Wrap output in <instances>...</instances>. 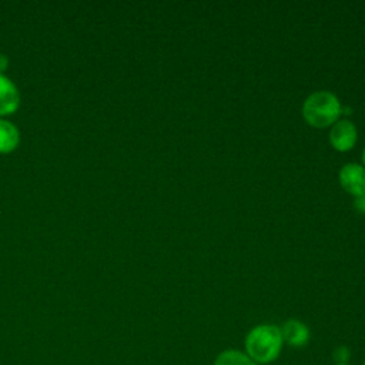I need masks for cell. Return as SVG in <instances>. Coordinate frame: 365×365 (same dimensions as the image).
Listing matches in <instances>:
<instances>
[{
  "mask_svg": "<svg viewBox=\"0 0 365 365\" xmlns=\"http://www.w3.org/2000/svg\"><path fill=\"white\" fill-rule=\"evenodd\" d=\"M19 141L20 134L17 127L7 120H0V153L13 151Z\"/></svg>",
  "mask_w": 365,
  "mask_h": 365,
  "instance_id": "cell-7",
  "label": "cell"
},
{
  "mask_svg": "<svg viewBox=\"0 0 365 365\" xmlns=\"http://www.w3.org/2000/svg\"><path fill=\"white\" fill-rule=\"evenodd\" d=\"M352 356L351 348L346 345H338L332 349V359L335 365H348Z\"/></svg>",
  "mask_w": 365,
  "mask_h": 365,
  "instance_id": "cell-9",
  "label": "cell"
},
{
  "mask_svg": "<svg viewBox=\"0 0 365 365\" xmlns=\"http://www.w3.org/2000/svg\"><path fill=\"white\" fill-rule=\"evenodd\" d=\"M281 335H282V341L284 344H287L291 348L299 349L308 345L309 339H311V331L309 327L295 318L287 319L281 327Z\"/></svg>",
  "mask_w": 365,
  "mask_h": 365,
  "instance_id": "cell-5",
  "label": "cell"
},
{
  "mask_svg": "<svg viewBox=\"0 0 365 365\" xmlns=\"http://www.w3.org/2000/svg\"><path fill=\"white\" fill-rule=\"evenodd\" d=\"M339 182L342 188L355 197L365 195V167L356 163H348L339 170Z\"/></svg>",
  "mask_w": 365,
  "mask_h": 365,
  "instance_id": "cell-3",
  "label": "cell"
},
{
  "mask_svg": "<svg viewBox=\"0 0 365 365\" xmlns=\"http://www.w3.org/2000/svg\"><path fill=\"white\" fill-rule=\"evenodd\" d=\"M362 365H365V359H364V362H362Z\"/></svg>",
  "mask_w": 365,
  "mask_h": 365,
  "instance_id": "cell-13",
  "label": "cell"
},
{
  "mask_svg": "<svg viewBox=\"0 0 365 365\" xmlns=\"http://www.w3.org/2000/svg\"><path fill=\"white\" fill-rule=\"evenodd\" d=\"M7 66H9V58H7V56L0 53V73H1L3 70H6Z\"/></svg>",
  "mask_w": 365,
  "mask_h": 365,
  "instance_id": "cell-11",
  "label": "cell"
},
{
  "mask_svg": "<svg viewBox=\"0 0 365 365\" xmlns=\"http://www.w3.org/2000/svg\"><path fill=\"white\" fill-rule=\"evenodd\" d=\"M348 365H349V364H348Z\"/></svg>",
  "mask_w": 365,
  "mask_h": 365,
  "instance_id": "cell-14",
  "label": "cell"
},
{
  "mask_svg": "<svg viewBox=\"0 0 365 365\" xmlns=\"http://www.w3.org/2000/svg\"><path fill=\"white\" fill-rule=\"evenodd\" d=\"M362 161H364V164H365V148H364V151H362Z\"/></svg>",
  "mask_w": 365,
  "mask_h": 365,
  "instance_id": "cell-12",
  "label": "cell"
},
{
  "mask_svg": "<svg viewBox=\"0 0 365 365\" xmlns=\"http://www.w3.org/2000/svg\"><path fill=\"white\" fill-rule=\"evenodd\" d=\"M358 131L351 120L336 121L329 131V143L336 151H349L356 143Z\"/></svg>",
  "mask_w": 365,
  "mask_h": 365,
  "instance_id": "cell-4",
  "label": "cell"
},
{
  "mask_svg": "<svg viewBox=\"0 0 365 365\" xmlns=\"http://www.w3.org/2000/svg\"><path fill=\"white\" fill-rule=\"evenodd\" d=\"M282 346L281 329L275 324H258L244 338V352L257 365L275 362L282 352Z\"/></svg>",
  "mask_w": 365,
  "mask_h": 365,
  "instance_id": "cell-1",
  "label": "cell"
},
{
  "mask_svg": "<svg viewBox=\"0 0 365 365\" xmlns=\"http://www.w3.org/2000/svg\"><path fill=\"white\" fill-rule=\"evenodd\" d=\"M341 110L342 106L334 93L319 90L305 98L302 104V117L309 125L324 128L336 123Z\"/></svg>",
  "mask_w": 365,
  "mask_h": 365,
  "instance_id": "cell-2",
  "label": "cell"
},
{
  "mask_svg": "<svg viewBox=\"0 0 365 365\" xmlns=\"http://www.w3.org/2000/svg\"><path fill=\"white\" fill-rule=\"evenodd\" d=\"M20 104V93L16 84L0 73V114H10Z\"/></svg>",
  "mask_w": 365,
  "mask_h": 365,
  "instance_id": "cell-6",
  "label": "cell"
},
{
  "mask_svg": "<svg viewBox=\"0 0 365 365\" xmlns=\"http://www.w3.org/2000/svg\"><path fill=\"white\" fill-rule=\"evenodd\" d=\"M354 207L358 212L365 214V195H359L354 198Z\"/></svg>",
  "mask_w": 365,
  "mask_h": 365,
  "instance_id": "cell-10",
  "label": "cell"
},
{
  "mask_svg": "<svg viewBox=\"0 0 365 365\" xmlns=\"http://www.w3.org/2000/svg\"><path fill=\"white\" fill-rule=\"evenodd\" d=\"M212 365H257L244 351L235 348H227L221 351Z\"/></svg>",
  "mask_w": 365,
  "mask_h": 365,
  "instance_id": "cell-8",
  "label": "cell"
}]
</instances>
